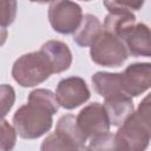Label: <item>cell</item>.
Here are the masks:
<instances>
[{
	"label": "cell",
	"mask_w": 151,
	"mask_h": 151,
	"mask_svg": "<svg viewBox=\"0 0 151 151\" xmlns=\"http://www.w3.org/2000/svg\"><path fill=\"white\" fill-rule=\"evenodd\" d=\"M52 73V63L41 50L21 55L12 68L14 80L24 87L35 86L48 79Z\"/></svg>",
	"instance_id": "2"
},
{
	"label": "cell",
	"mask_w": 151,
	"mask_h": 151,
	"mask_svg": "<svg viewBox=\"0 0 151 151\" xmlns=\"http://www.w3.org/2000/svg\"><path fill=\"white\" fill-rule=\"evenodd\" d=\"M123 91L126 96L137 97L145 92L151 85V65L149 63H136L122 72Z\"/></svg>",
	"instance_id": "8"
},
{
	"label": "cell",
	"mask_w": 151,
	"mask_h": 151,
	"mask_svg": "<svg viewBox=\"0 0 151 151\" xmlns=\"http://www.w3.org/2000/svg\"><path fill=\"white\" fill-rule=\"evenodd\" d=\"M28 103L45 107L52 113H55L59 109V104L55 99V96L50 90H45V88H38L32 91L28 96Z\"/></svg>",
	"instance_id": "16"
},
{
	"label": "cell",
	"mask_w": 151,
	"mask_h": 151,
	"mask_svg": "<svg viewBox=\"0 0 151 151\" xmlns=\"http://www.w3.org/2000/svg\"><path fill=\"white\" fill-rule=\"evenodd\" d=\"M54 96L60 106L72 110L90 98V91L84 79L79 77H70L59 81Z\"/></svg>",
	"instance_id": "7"
},
{
	"label": "cell",
	"mask_w": 151,
	"mask_h": 151,
	"mask_svg": "<svg viewBox=\"0 0 151 151\" xmlns=\"http://www.w3.org/2000/svg\"><path fill=\"white\" fill-rule=\"evenodd\" d=\"M55 131L60 132V133H63V134H65V136H67L70 138H72L73 140H76L80 145H85V142L87 139L84 136V133L80 131V129H79V126L77 124L76 117L72 116V114L63 116L58 120Z\"/></svg>",
	"instance_id": "15"
},
{
	"label": "cell",
	"mask_w": 151,
	"mask_h": 151,
	"mask_svg": "<svg viewBox=\"0 0 151 151\" xmlns=\"http://www.w3.org/2000/svg\"><path fill=\"white\" fill-rule=\"evenodd\" d=\"M91 59L103 66L117 67L120 66L127 58V50L124 42L104 31L97 37L91 45Z\"/></svg>",
	"instance_id": "4"
},
{
	"label": "cell",
	"mask_w": 151,
	"mask_h": 151,
	"mask_svg": "<svg viewBox=\"0 0 151 151\" xmlns=\"http://www.w3.org/2000/svg\"><path fill=\"white\" fill-rule=\"evenodd\" d=\"M150 96L114 134V151H145L150 142Z\"/></svg>",
	"instance_id": "1"
},
{
	"label": "cell",
	"mask_w": 151,
	"mask_h": 151,
	"mask_svg": "<svg viewBox=\"0 0 151 151\" xmlns=\"http://www.w3.org/2000/svg\"><path fill=\"white\" fill-rule=\"evenodd\" d=\"M87 147L90 151H114V134L106 132L92 137Z\"/></svg>",
	"instance_id": "18"
},
{
	"label": "cell",
	"mask_w": 151,
	"mask_h": 151,
	"mask_svg": "<svg viewBox=\"0 0 151 151\" xmlns=\"http://www.w3.org/2000/svg\"><path fill=\"white\" fill-rule=\"evenodd\" d=\"M53 113L37 104L27 103L17 110L13 117L15 132L26 139H35L46 133L52 126Z\"/></svg>",
	"instance_id": "3"
},
{
	"label": "cell",
	"mask_w": 151,
	"mask_h": 151,
	"mask_svg": "<svg viewBox=\"0 0 151 151\" xmlns=\"http://www.w3.org/2000/svg\"><path fill=\"white\" fill-rule=\"evenodd\" d=\"M143 1H104V6L110 11V13L137 11L143 6Z\"/></svg>",
	"instance_id": "21"
},
{
	"label": "cell",
	"mask_w": 151,
	"mask_h": 151,
	"mask_svg": "<svg viewBox=\"0 0 151 151\" xmlns=\"http://www.w3.org/2000/svg\"><path fill=\"white\" fill-rule=\"evenodd\" d=\"M15 100V93L12 86L7 84L0 85V117L4 118L11 110Z\"/></svg>",
	"instance_id": "19"
},
{
	"label": "cell",
	"mask_w": 151,
	"mask_h": 151,
	"mask_svg": "<svg viewBox=\"0 0 151 151\" xmlns=\"http://www.w3.org/2000/svg\"><path fill=\"white\" fill-rule=\"evenodd\" d=\"M6 39H7V29L0 26V46L5 44Z\"/></svg>",
	"instance_id": "22"
},
{
	"label": "cell",
	"mask_w": 151,
	"mask_h": 151,
	"mask_svg": "<svg viewBox=\"0 0 151 151\" xmlns=\"http://www.w3.org/2000/svg\"><path fill=\"white\" fill-rule=\"evenodd\" d=\"M127 53L132 55L149 57L151 54V40L149 27L144 24H134L122 37Z\"/></svg>",
	"instance_id": "9"
},
{
	"label": "cell",
	"mask_w": 151,
	"mask_h": 151,
	"mask_svg": "<svg viewBox=\"0 0 151 151\" xmlns=\"http://www.w3.org/2000/svg\"><path fill=\"white\" fill-rule=\"evenodd\" d=\"M17 14V2L15 1H0V26L6 28L11 25Z\"/></svg>",
	"instance_id": "20"
},
{
	"label": "cell",
	"mask_w": 151,
	"mask_h": 151,
	"mask_svg": "<svg viewBox=\"0 0 151 151\" xmlns=\"http://www.w3.org/2000/svg\"><path fill=\"white\" fill-rule=\"evenodd\" d=\"M80 131L86 138H92L109 132L110 122L104 106L99 103H91L84 107L76 118Z\"/></svg>",
	"instance_id": "6"
},
{
	"label": "cell",
	"mask_w": 151,
	"mask_h": 151,
	"mask_svg": "<svg viewBox=\"0 0 151 151\" xmlns=\"http://www.w3.org/2000/svg\"><path fill=\"white\" fill-rule=\"evenodd\" d=\"M101 25L98 18L92 14H86L85 17H83L79 27L76 29L73 40L79 46H91L97 37L101 33Z\"/></svg>",
	"instance_id": "13"
},
{
	"label": "cell",
	"mask_w": 151,
	"mask_h": 151,
	"mask_svg": "<svg viewBox=\"0 0 151 151\" xmlns=\"http://www.w3.org/2000/svg\"><path fill=\"white\" fill-rule=\"evenodd\" d=\"M17 142L15 130L0 117V150L1 151H12Z\"/></svg>",
	"instance_id": "17"
},
{
	"label": "cell",
	"mask_w": 151,
	"mask_h": 151,
	"mask_svg": "<svg viewBox=\"0 0 151 151\" xmlns=\"http://www.w3.org/2000/svg\"><path fill=\"white\" fill-rule=\"evenodd\" d=\"M40 150L41 151H90L87 146L80 145L72 138L57 131L44 139Z\"/></svg>",
	"instance_id": "14"
},
{
	"label": "cell",
	"mask_w": 151,
	"mask_h": 151,
	"mask_svg": "<svg viewBox=\"0 0 151 151\" xmlns=\"http://www.w3.org/2000/svg\"><path fill=\"white\" fill-rule=\"evenodd\" d=\"M41 51L51 60L54 73H60L67 70L72 63L71 51L68 46L61 41L50 40L41 46Z\"/></svg>",
	"instance_id": "11"
},
{
	"label": "cell",
	"mask_w": 151,
	"mask_h": 151,
	"mask_svg": "<svg viewBox=\"0 0 151 151\" xmlns=\"http://www.w3.org/2000/svg\"><path fill=\"white\" fill-rule=\"evenodd\" d=\"M50 22L54 31L67 34L76 32L79 27L83 12L78 4L72 1H53L48 8Z\"/></svg>",
	"instance_id": "5"
},
{
	"label": "cell",
	"mask_w": 151,
	"mask_h": 151,
	"mask_svg": "<svg viewBox=\"0 0 151 151\" xmlns=\"http://www.w3.org/2000/svg\"><path fill=\"white\" fill-rule=\"evenodd\" d=\"M103 106L106 111L110 125L113 126H120L133 113L132 99L124 93L105 98Z\"/></svg>",
	"instance_id": "10"
},
{
	"label": "cell",
	"mask_w": 151,
	"mask_h": 151,
	"mask_svg": "<svg viewBox=\"0 0 151 151\" xmlns=\"http://www.w3.org/2000/svg\"><path fill=\"white\" fill-rule=\"evenodd\" d=\"M92 84L97 93L104 98H109L111 96L124 93L122 73L97 72L96 74L92 76Z\"/></svg>",
	"instance_id": "12"
}]
</instances>
